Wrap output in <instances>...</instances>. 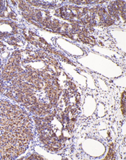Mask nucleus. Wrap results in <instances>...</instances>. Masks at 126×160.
<instances>
[{"instance_id":"1","label":"nucleus","mask_w":126,"mask_h":160,"mask_svg":"<svg viewBox=\"0 0 126 160\" xmlns=\"http://www.w3.org/2000/svg\"><path fill=\"white\" fill-rule=\"evenodd\" d=\"M29 116L17 105L0 100V159H12L22 154L32 138Z\"/></svg>"},{"instance_id":"2","label":"nucleus","mask_w":126,"mask_h":160,"mask_svg":"<svg viewBox=\"0 0 126 160\" xmlns=\"http://www.w3.org/2000/svg\"><path fill=\"white\" fill-rule=\"evenodd\" d=\"M4 3V2H3V1H0V10H2V9L3 8Z\"/></svg>"}]
</instances>
